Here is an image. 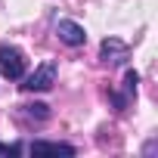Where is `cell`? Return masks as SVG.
Segmentation results:
<instances>
[{
    "mask_svg": "<svg viewBox=\"0 0 158 158\" xmlns=\"http://www.w3.org/2000/svg\"><path fill=\"white\" fill-rule=\"evenodd\" d=\"M0 74L10 77V81H19V77H25V56H22L19 47L0 44Z\"/></svg>",
    "mask_w": 158,
    "mask_h": 158,
    "instance_id": "obj_1",
    "label": "cell"
},
{
    "mask_svg": "<svg viewBox=\"0 0 158 158\" xmlns=\"http://www.w3.org/2000/svg\"><path fill=\"white\" fill-rule=\"evenodd\" d=\"M53 84H56V62H44V65L34 68V74L25 77L22 90H25V93H44V90H50Z\"/></svg>",
    "mask_w": 158,
    "mask_h": 158,
    "instance_id": "obj_2",
    "label": "cell"
},
{
    "mask_svg": "<svg viewBox=\"0 0 158 158\" xmlns=\"http://www.w3.org/2000/svg\"><path fill=\"white\" fill-rule=\"evenodd\" d=\"M99 59L109 62V65H124L130 59V47L124 40H118V37H106L99 44Z\"/></svg>",
    "mask_w": 158,
    "mask_h": 158,
    "instance_id": "obj_3",
    "label": "cell"
},
{
    "mask_svg": "<svg viewBox=\"0 0 158 158\" xmlns=\"http://www.w3.org/2000/svg\"><path fill=\"white\" fill-rule=\"evenodd\" d=\"M56 34H59V40L68 44V47H84V40H87V31L77 25V22H71V19H62V22L56 25Z\"/></svg>",
    "mask_w": 158,
    "mask_h": 158,
    "instance_id": "obj_4",
    "label": "cell"
},
{
    "mask_svg": "<svg viewBox=\"0 0 158 158\" xmlns=\"http://www.w3.org/2000/svg\"><path fill=\"white\" fill-rule=\"evenodd\" d=\"M136 84H139V74H136L133 68H127V74H124V93H112V102H115L118 112H124L127 102L136 96Z\"/></svg>",
    "mask_w": 158,
    "mask_h": 158,
    "instance_id": "obj_5",
    "label": "cell"
},
{
    "mask_svg": "<svg viewBox=\"0 0 158 158\" xmlns=\"http://www.w3.org/2000/svg\"><path fill=\"white\" fill-rule=\"evenodd\" d=\"M28 152H31V155H74L77 149L68 146V143H40V139H37V143L28 146Z\"/></svg>",
    "mask_w": 158,
    "mask_h": 158,
    "instance_id": "obj_6",
    "label": "cell"
},
{
    "mask_svg": "<svg viewBox=\"0 0 158 158\" xmlns=\"http://www.w3.org/2000/svg\"><path fill=\"white\" fill-rule=\"evenodd\" d=\"M25 109H28V115H31V118H37V121L50 118V106H44V102H34V106H25Z\"/></svg>",
    "mask_w": 158,
    "mask_h": 158,
    "instance_id": "obj_7",
    "label": "cell"
},
{
    "mask_svg": "<svg viewBox=\"0 0 158 158\" xmlns=\"http://www.w3.org/2000/svg\"><path fill=\"white\" fill-rule=\"evenodd\" d=\"M22 146H6V143H0V155H19Z\"/></svg>",
    "mask_w": 158,
    "mask_h": 158,
    "instance_id": "obj_8",
    "label": "cell"
}]
</instances>
